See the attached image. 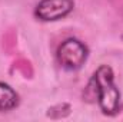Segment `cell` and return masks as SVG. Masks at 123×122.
<instances>
[{
    "label": "cell",
    "mask_w": 123,
    "mask_h": 122,
    "mask_svg": "<svg viewBox=\"0 0 123 122\" xmlns=\"http://www.w3.org/2000/svg\"><path fill=\"white\" fill-rule=\"evenodd\" d=\"M73 9L72 0H42L36 9V16L42 20H57Z\"/></svg>",
    "instance_id": "cell-3"
},
{
    "label": "cell",
    "mask_w": 123,
    "mask_h": 122,
    "mask_svg": "<svg viewBox=\"0 0 123 122\" xmlns=\"http://www.w3.org/2000/svg\"><path fill=\"white\" fill-rule=\"evenodd\" d=\"M17 95L9 85L0 82V111L13 109L17 105Z\"/></svg>",
    "instance_id": "cell-4"
},
{
    "label": "cell",
    "mask_w": 123,
    "mask_h": 122,
    "mask_svg": "<svg viewBox=\"0 0 123 122\" xmlns=\"http://www.w3.org/2000/svg\"><path fill=\"white\" fill-rule=\"evenodd\" d=\"M57 58L64 69L76 70L85 63L87 58V50L80 42L70 39V40H66L59 47Z\"/></svg>",
    "instance_id": "cell-2"
},
{
    "label": "cell",
    "mask_w": 123,
    "mask_h": 122,
    "mask_svg": "<svg viewBox=\"0 0 123 122\" xmlns=\"http://www.w3.org/2000/svg\"><path fill=\"white\" fill-rule=\"evenodd\" d=\"M93 83L99 93V103L105 114L113 115L119 111L120 93L113 82V72L109 66H100L93 75Z\"/></svg>",
    "instance_id": "cell-1"
}]
</instances>
